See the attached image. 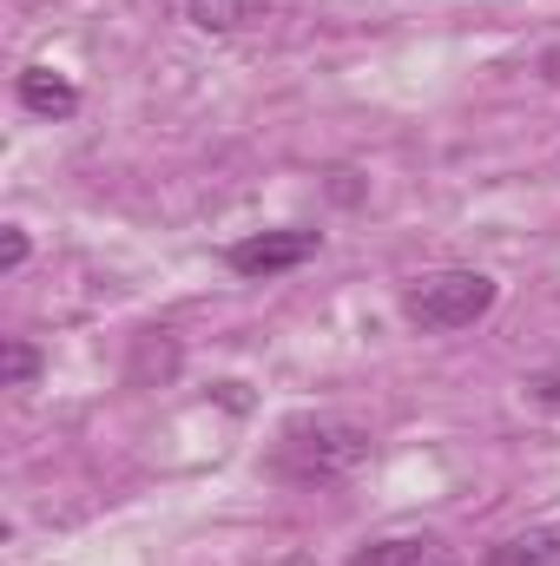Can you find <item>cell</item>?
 I'll use <instances>...</instances> for the list:
<instances>
[{"label":"cell","mask_w":560,"mask_h":566,"mask_svg":"<svg viewBox=\"0 0 560 566\" xmlns=\"http://www.w3.org/2000/svg\"><path fill=\"white\" fill-rule=\"evenodd\" d=\"M370 428L350 422V416H290L271 434V454H265V474L283 488H336L350 481L363 461H370Z\"/></svg>","instance_id":"obj_1"},{"label":"cell","mask_w":560,"mask_h":566,"mask_svg":"<svg viewBox=\"0 0 560 566\" xmlns=\"http://www.w3.org/2000/svg\"><path fill=\"white\" fill-rule=\"evenodd\" d=\"M501 283L481 277V271H435V277H416L403 290V323L422 329V336H442V329H468L495 310Z\"/></svg>","instance_id":"obj_2"},{"label":"cell","mask_w":560,"mask_h":566,"mask_svg":"<svg viewBox=\"0 0 560 566\" xmlns=\"http://www.w3.org/2000/svg\"><path fill=\"white\" fill-rule=\"evenodd\" d=\"M317 251H323V231L283 224V231H251V238H238V244L225 251V264H231L238 277H283V271L310 264Z\"/></svg>","instance_id":"obj_3"},{"label":"cell","mask_w":560,"mask_h":566,"mask_svg":"<svg viewBox=\"0 0 560 566\" xmlns=\"http://www.w3.org/2000/svg\"><path fill=\"white\" fill-rule=\"evenodd\" d=\"M350 566H468V560L448 541H435V534H383V541L356 547Z\"/></svg>","instance_id":"obj_4"},{"label":"cell","mask_w":560,"mask_h":566,"mask_svg":"<svg viewBox=\"0 0 560 566\" xmlns=\"http://www.w3.org/2000/svg\"><path fill=\"white\" fill-rule=\"evenodd\" d=\"M20 106L40 113V119H73V113H80V93H73V80H60L53 66H27V73H20Z\"/></svg>","instance_id":"obj_5"},{"label":"cell","mask_w":560,"mask_h":566,"mask_svg":"<svg viewBox=\"0 0 560 566\" xmlns=\"http://www.w3.org/2000/svg\"><path fill=\"white\" fill-rule=\"evenodd\" d=\"M481 566H560V527H528V534H508L488 547Z\"/></svg>","instance_id":"obj_6"},{"label":"cell","mask_w":560,"mask_h":566,"mask_svg":"<svg viewBox=\"0 0 560 566\" xmlns=\"http://www.w3.org/2000/svg\"><path fill=\"white\" fill-rule=\"evenodd\" d=\"M271 0H191V20L205 27V33H231V27H245V20H258Z\"/></svg>","instance_id":"obj_7"},{"label":"cell","mask_w":560,"mask_h":566,"mask_svg":"<svg viewBox=\"0 0 560 566\" xmlns=\"http://www.w3.org/2000/svg\"><path fill=\"white\" fill-rule=\"evenodd\" d=\"M33 376H40V349L20 343V336H7V349H0V389H27Z\"/></svg>","instance_id":"obj_8"},{"label":"cell","mask_w":560,"mask_h":566,"mask_svg":"<svg viewBox=\"0 0 560 566\" xmlns=\"http://www.w3.org/2000/svg\"><path fill=\"white\" fill-rule=\"evenodd\" d=\"M27 264V231L20 224H7V251H0V271H20Z\"/></svg>","instance_id":"obj_9"},{"label":"cell","mask_w":560,"mask_h":566,"mask_svg":"<svg viewBox=\"0 0 560 566\" xmlns=\"http://www.w3.org/2000/svg\"><path fill=\"white\" fill-rule=\"evenodd\" d=\"M535 402H541L548 416H560V369H548V376H535Z\"/></svg>","instance_id":"obj_10"}]
</instances>
